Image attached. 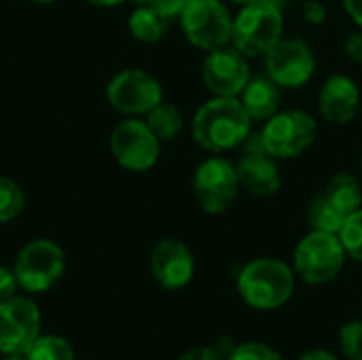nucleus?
<instances>
[{
    "label": "nucleus",
    "mask_w": 362,
    "mask_h": 360,
    "mask_svg": "<svg viewBox=\"0 0 362 360\" xmlns=\"http://www.w3.org/2000/svg\"><path fill=\"white\" fill-rule=\"evenodd\" d=\"M202 79L214 95L238 98L250 81V66L246 55L235 47H221L208 51L202 66Z\"/></svg>",
    "instance_id": "ddd939ff"
},
{
    "label": "nucleus",
    "mask_w": 362,
    "mask_h": 360,
    "mask_svg": "<svg viewBox=\"0 0 362 360\" xmlns=\"http://www.w3.org/2000/svg\"><path fill=\"white\" fill-rule=\"evenodd\" d=\"M170 19H165L163 15H159L155 8L142 4L138 6L132 15H129V32L136 40L140 42H157L163 38L165 30H168Z\"/></svg>",
    "instance_id": "6ab92c4d"
},
{
    "label": "nucleus",
    "mask_w": 362,
    "mask_h": 360,
    "mask_svg": "<svg viewBox=\"0 0 362 360\" xmlns=\"http://www.w3.org/2000/svg\"><path fill=\"white\" fill-rule=\"evenodd\" d=\"M17 286H19V280L15 276V269L0 265V301L13 297L17 293Z\"/></svg>",
    "instance_id": "c85d7f7f"
},
{
    "label": "nucleus",
    "mask_w": 362,
    "mask_h": 360,
    "mask_svg": "<svg viewBox=\"0 0 362 360\" xmlns=\"http://www.w3.org/2000/svg\"><path fill=\"white\" fill-rule=\"evenodd\" d=\"M282 8L267 0H255L244 4V8L233 19L231 42L246 57H257L265 55L282 38Z\"/></svg>",
    "instance_id": "7ed1b4c3"
},
{
    "label": "nucleus",
    "mask_w": 362,
    "mask_h": 360,
    "mask_svg": "<svg viewBox=\"0 0 362 360\" xmlns=\"http://www.w3.org/2000/svg\"><path fill=\"white\" fill-rule=\"evenodd\" d=\"M318 108H320L322 117L333 125L350 123L361 108L358 85L346 74L329 76L318 95Z\"/></svg>",
    "instance_id": "2eb2a0df"
},
{
    "label": "nucleus",
    "mask_w": 362,
    "mask_h": 360,
    "mask_svg": "<svg viewBox=\"0 0 362 360\" xmlns=\"http://www.w3.org/2000/svg\"><path fill=\"white\" fill-rule=\"evenodd\" d=\"M25 197L19 185L11 178L0 176V223L13 221L21 214Z\"/></svg>",
    "instance_id": "5701e85b"
},
{
    "label": "nucleus",
    "mask_w": 362,
    "mask_h": 360,
    "mask_svg": "<svg viewBox=\"0 0 362 360\" xmlns=\"http://www.w3.org/2000/svg\"><path fill=\"white\" fill-rule=\"evenodd\" d=\"M178 360H225L214 348L210 346H197V348H191L187 350Z\"/></svg>",
    "instance_id": "c756f323"
},
{
    "label": "nucleus",
    "mask_w": 362,
    "mask_h": 360,
    "mask_svg": "<svg viewBox=\"0 0 362 360\" xmlns=\"http://www.w3.org/2000/svg\"><path fill=\"white\" fill-rule=\"evenodd\" d=\"M110 151L115 159L132 172H146L159 159V138L151 132L146 121H121L110 134Z\"/></svg>",
    "instance_id": "9d476101"
},
{
    "label": "nucleus",
    "mask_w": 362,
    "mask_h": 360,
    "mask_svg": "<svg viewBox=\"0 0 362 360\" xmlns=\"http://www.w3.org/2000/svg\"><path fill=\"white\" fill-rule=\"evenodd\" d=\"M339 240L346 248V255L354 261L362 263V208L350 214L339 229Z\"/></svg>",
    "instance_id": "b1692460"
},
{
    "label": "nucleus",
    "mask_w": 362,
    "mask_h": 360,
    "mask_svg": "<svg viewBox=\"0 0 362 360\" xmlns=\"http://www.w3.org/2000/svg\"><path fill=\"white\" fill-rule=\"evenodd\" d=\"M280 85L269 76H255L240 93V102L252 121H267L280 108Z\"/></svg>",
    "instance_id": "f3484780"
},
{
    "label": "nucleus",
    "mask_w": 362,
    "mask_h": 360,
    "mask_svg": "<svg viewBox=\"0 0 362 360\" xmlns=\"http://www.w3.org/2000/svg\"><path fill=\"white\" fill-rule=\"evenodd\" d=\"M358 360H362V359H358Z\"/></svg>",
    "instance_id": "4c0bfd02"
},
{
    "label": "nucleus",
    "mask_w": 362,
    "mask_h": 360,
    "mask_svg": "<svg viewBox=\"0 0 362 360\" xmlns=\"http://www.w3.org/2000/svg\"><path fill=\"white\" fill-rule=\"evenodd\" d=\"M252 119L240 98L214 95L193 117V138L210 153L233 151L250 136Z\"/></svg>",
    "instance_id": "f257e3e1"
},
{
    "label": "nucleus",
    "mask_w": 362,
    "mask_h": 360,
    "mask_svg": "<svg viewBox=\"0 0 362 360\" xmlns=\"http://www.w3.org/2000/svg\"><path fill=\"white\" fill-rule=\"evenodd\" d=\"M346 214L339 212L322 193L316 195L308 204V223L316 231H327V233H339V229L346 223Z\"/></svg>",
    "instance_id": "aec40b11"
},
{
    "label": "nucleus",
    "mask_w": 362,
    "mask_h": 360,
    "mask_svg": "<svg viewBox=\"0 0 362 360\" xmlns=\"http://www.w3.org/2000/svg\"><path fill=\"white\" fill-rule=\"evenodd\" d=\"M151 272L159 286L178 291L193 280L195 259L189 246L180 240L165 238L155 244L151 252Z\"/></svg>",
    "instance_id": "4468645a"
},
{
    "label": "nucleus",
    "mask_w": 362,
    "mask_h": 360,
    "mask_svg": "<svg viewBox=\"0 0 362 360\" xmlns=\"http://www.w3.org/2000/svg\"><path fill=\"white\" fill-rule=\"evenodd\" d=\"M231 2H235V4H242V6H244V4H250V2H255V0H231Z\"/></svg>",
    "instance_id": "f704fd0d"
},
{
    "label": "nucleus",
    "mask_w": 362,
    "mask_h": 360,
    "mask_svg": "<svg viewBox=\"0 0 362 360\" xmlns=\"http://www.w3.org/2000/svg\"><path fill=\"white\" fill-rule=\"evenodd\" d=\"M265 70L280 87L299 89L314 76L316 57L301 38H280L265 53Z\"/></svg>",
    "instance_id": "9b49d317"
},
{
    "label": "nucleus",
    "mask_w": 362,
    "mask_h": 360,
    "mask_svg": "<svg viewBox=\"0 0 362 360\" xmlns=\"http://www.w3.org/2000/svg\"><path fill=\"white\" fill-rule=\"evenodd\" d=\"M238 293L255 310H278L295 293V272L280 259H255L242 267Z\"/></svg>",
    "instance_id": "f03ea898"
},
{
    "label": "nucleus",
    "mask_w": 362,
    "mask_h": 360,
    "mask_svg": "<svg viewBox=\"0 0 362 360\" xmlns=\"http://www.w3.org/2000/svg\"><path fill=\"white\" fill-rule=\"evenodd\" d=\"M227 360H284L278 350L263 342H246L231 350Z\"/></svg>",
    "instance_id": "a878e982"
},
{
    "label": "nucleus",
    "mask_w": 362,
    "mask_h": 360,
    "mask_svg": "<svg viewBox=\"0 0 362 360\" xmlns=\"http://www.w3.org/2000/svg\"><path fill=\"white\" fill-rule=\"evenodd\" d=\"M235 168L240 187H244L250 195L267 197L278 193L282 187L278 163L269 153H242Z\"/></svg>",
    "instance_id": "dca6fc26"
},
{
    "label": "nucleus",
    "mask_w": 362,
    "mask_h": 360,
    "mask_svg": "<svg viewBox=\"0 0 362 360\" xmlns=\"http://www.w3.org/2000/svg\"><path fill=\"white\" fill-rule=\"evenodd\" d=\"M339 348L350 360L362 359V320H350L339 329Z\"/></svg>",
    "instance_id": "393cba45"
},
{
    "label": "nucleus",
    "mask_w": 362,
    "mask_h": 360,
    "mask_svg": "<svg viewBox=\"0 0 362 360\" xmlns=\"http://www.w3.org/2000/svg\"><path fill=\"white\" fill-rule=\"evenodd\" d=\"M40 335V310L28 297L0 301V354L25 356Z\"/></svg>",
    "instance_id": "1a4fd4ad"
},
{
    "label": "nucleus",
    "mask_w": 362,
    "mask_h": 360,
    "mask_svg": "<svg viewBox=\"0 0 362 360\" xmlns=\"http://www.w3.org/2000/svg\"><path fill=\"white\" fill-rule=\"evenodd\" d=\"M180 25L187 40L204 51L227 47L233 34V17L221 0H189Z\"/></svg>",
    "instance_id": "39448f33"
},
{
    "label": "nucleus",
    "mask_w": 362,
    "mask_h": 360,
    "mask_svg": "<svg viewBox=\"0 0 362 360\" xmlns=\"http://www.w3.org/2000/svg\"><path fill=\"white\" fill-rule=\"evenodd\" d=\"M146 125L159 138V142L161 140H172L182 129V115H180V110L176 106L161 102L153 110L146 112Z\"/></svg>",
    "instance_id": "412c9836"
},
{
    "label": "nucleus",
    "mask_w": 362,
    "mask_h": 360,
    "mask_svg": "<svg viewBox=\"0 0 362 360\" xmlns=\"http://www.w3.org/2000/svg\"><path fill=\"white\" fill-rule=\"evenodd\" d=\"M327 6H325V2L322 0H305L303 2V17H305V21L308 23H312V25H320V23H325L327 21Z\"/></svg>",
    "instance_id": "cd10ccee"
},
{
    "label": "nucleus",
    "mask_w": 362,
    "mask_h": 360,
    "mask_svg": "<svg viewBox=\"0 0 362 360\" xmlns=\"http://www.w3.org/2000/svg\"><path fill=\"white\" fill-rule=\"evenodd\" d=\"M344 6L348 15L354 19V23L362 30V0H344Z\"/></svg>",
    "instance_id": "2f4dec72"
},
{
    "label": "nucleus",
    "mask_w": 362,
    "mask_h": 360,
    "mask_svg": "<svg viewBox=\"0 0 362 360\" xmlns=\"http://www.w3.org/2000/svg\"><path fill=\"white\" fill-rule=\"evenodd\" d=\"M106 95L112 108L125 115H146L163 102L161 83L144 70H123L115 74Z\"/></svg>",
    "instance_id": "f8f14e48"
},
{
    "label": "nucleus",
    "mask_w": 362,
    "mask_h": 360,
    "mask_svg": "<svg viewBox=\"0 0 362 360\" xmlns=\"http://www.w3.org/2000/svg\"><path fill=\"white\" fill-rule=\"evenodd\" d=\"M346 248L337 233L312 229L295 248V272L312 286L333 282L346 265Z\"/></svg>",
    "instance_id": "20e7f679"
},
{
    "label": "nucleus",
    "mask_w": 362,
    "mask_h": 360,
    "mask_svg": "<svg viewBox=\"0 0 362 360\" xmlns=\"http://www.w3.org/2000/svg\"><path fill=\"white\" fill-rule=\"evenodd\" d=\"M322 195H325L339 212H344L346 216L354 214L356 210H361L362 208L361 182H358L354 176H350V174H337V176H333V178L327 182Z\"/></svg>",
    "instance_id": "a211bd4d"
},
{
    "label": "nucleus",
    "mask_w": 362,
    "mask_h": 360,
    "mask_svg": "<svg viewBox=\"0 0 362 360\" xmlns=\"http://www.w3.org/2000/svg\"><path fill=\"white\" fill-rule=\"evenodd\" d=\"M240 191L238 168L225 157H208L193 174V193L208 214H223L231 208Z\"/></svg>",
    "instance_id": "0eeeda50"
},
{
    "label": "nucleus",
    "mask_w": 362,
    "mask_h": 360,
    "mask_svg": "<svg viewBox=\"0 0 362 360\" xmlns=\"http://www.w3.org/2000/svg\"><path fill=\"white\" fill-rule=\"evenodd\" d=\"M4 360H28L25 356H6Z\"/></svg>",
    "instance_id": "c9c22d12"
},
{
    "label": "nucleus",
    "mask_w": 362,
    "mask_h": 360,
    "mask_svg": "<svg viewBox=\"0 0 362 360\" xmlns=\"http://www.w3.org/2000/svg\"><path fill=\"white\" fill-rule=\"evenodd\" d=\"M189 0H140V4H146L151 8H155L159 15H163L165 19H174L180 17V13L185 11Z\"/></svg>",
    "instance_id": "bb28decb"
},
{
    "label": "nucleus",
    "mask_w": 362,
    "mask_h": 360,
    "mask_svg": "<svg viewBox=\"0 0 362 360\" xmlns=\"http://www.w3.org/2000/svg\"><path fill=\"white\" fill-rule=\"evenodd\" d=\"M299 360H339L335 354H331L329 350H310V352H305L303 356Z\"/></svg>",
    "instance_id": "473e14b6"
},
{
    "label": "nucleus",
    "mask_w": 362,
    "mask_h": 360,
    "mask_svg": "<svg viewBox=\"0 0 362 360\" xmlns=\"http://www.w3.org/2000/svg\"><path fill=\"white\" fill-rule=\"evenodd\" d=\"M318 123L305 110H278L265 121L261 138L274 159H293L303 155L316 140Z\"/></svg>",
    "instance_id": "423d86ee"
},
{
    "label": "nucleus",
    "mask_w": 362,
    "mask_h": 360,
    "mask_svg": "<svg viewBox=\"0 0 362 360\" xmlns=\"http://www.w3.org/2000/svg\"><path fill=\"white\" fill-rule=\"evenodd\" d=\"M32 2H36V4H49V2H53V0H32Z\"/></svg>",
    "instance_id": "e433bc0d"
},
{
    "label": "nucleus",
    "mask_w": 362,
    "mask_h": 360,
    "mask_svg": "<svg viewBox=\"0 0 362 360\" xmlns=\"http://www.w3.org/2000/svg\"><path fill=\"white\" fill-rule=\"evenodd\" d=\"M344 49H346V53H348V57H350V59L361 62L362 64V30H358V32H352V34L346 38Z\"/></svg>",
    "instance_id": "7c9ffc66"
},
{
    "label": "nucleus",
    "mask_w": 362,
    "mask_h": 360,
    "mask_svg": "<svg viewBox=\"0 0 362 360\" xmlns=\"http://www.w3.org/2000/svg\"><path fill=\"white\" fill-rule=\"evenodd\" d=\"M28 360H74L72 346L57 335H38L32 348L25 352Z\"/></svg>",
    "instance_id": "4be33fe9"
},
{
    "label": "nucleus",
    "mask_w": 362,
    "mask_h": 360,
    "mask_svg": "<svg viewBox=\"0 0 362 360\" xmlns=\"http://www.w3.org/2000/svg\"><path fill=\"white\" fill-rule=\"evenodd\" d=\"M89 2L95 4V6H117V4H121L125 0H89Z\"/></svg>",
    "instance_id": "72a5a7b5"
},
{
    "label": "nucleus",
    "mask_w": 362,
    "mask_h": 360,
    "mask_svg": "<svg viewBox=\"0 0 362 360\" xmlns=\"http://www.w3.org/2000/svg\"><path fill=\"white\" fill-rule=\"evenodd\" d=\"M13 269L21 289L28 293H45L64 276L66 255L51 240H34L19 250Z\"/></svg>",
    "instance_id": "6e6552de"
}]
</instances>
